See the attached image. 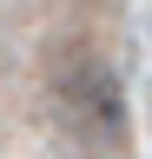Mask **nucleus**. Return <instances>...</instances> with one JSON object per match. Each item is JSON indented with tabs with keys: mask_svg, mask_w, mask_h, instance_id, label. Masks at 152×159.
I'll return each mask as SVG.
<instances>
[{
	"mask_svg": "<svg viewBox=\"0 0 152 159\" xmlns=\"http://www.w3.org/2000/svg\"><path fill=\"white\" fill-rule=\"evenodd\" d=\"M46 93H53L60 119L86 139V146H119L126 139V86H119V73H112L93 47H73V53L53 60Z\"/></svg>",
	"mask_w": 152,
	"mask_h": 159,
	"instance_id": "nucleus-1",
	"label": "nucleus"
}]
</instances>
